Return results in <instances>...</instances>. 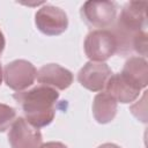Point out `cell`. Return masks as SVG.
Instances as JSON below:
<instances>
[{
    "mask_svg": "<svg viewBox=\"0 0 148 148\" xmlns=\"http://www.w3.org/2000/svg\"><path fill=\"white\" fill-rule=\"evenodd\" d=\"M15 101L21 105L25 120L34 127L40 128L52 123L59 98V92L47 86H37L27 91L15 92Z\"/></svg>",
    "mask_w": 148,
    "mask_h": 148,
    "instance_id": "1",
    "label": "cell"
},
{
    "mask_svg": "<svg viewBox=\"0 0 148 148\" xmlns=\"http://www.w3.org/2000/svg\"><path fill=\"white\" fill-rule=\"evenodd\" d=\"M147 5L146 1H130L124 6L118 22L112 30L117 40L118 53L126 54L133 51V42L136 35L146 31Z\"/></svg>",
    "mask_w": 148,
    "mask_h": 148,
    "instance_id": "2",
    "label": "cell"
},
{
    "mask_svg": "<svg viewBox=\"0 0 148 148\" xmlns=\"http://www.w3.org/2000/svg\"><path fill=\"white\" fill-rule=\"evenodd\" d=\"M86 56L94 62H103L117 52V40L112 31L97 29L90 31L84 40Z\"/></svg>",
    "mask_w": 148,
    "mask_h": 148,
    "instance_id": "3",
    "label": "cell"
},
{
    "mask_svg": "<svg viewBox=\"0 0 148 148\" xmlns=\"http://www.w3.org/2000/svg\"><path fill=\"white\" fill-rule=\"evenodd\" d=\"M81 17L91 28L111 27L117 17V5L112 1H86L81 7Z\"/></svg>",
    "mask_w": 148,
    "mask_h": 148,
    "instance_id": "4",
    "label": "cell"
},
{
    "mask_svg": "<svg viewBox=\"0 0 148 148\" xmlns=\"http://www.w3.org/2000/svg\"><path fill=\"white\" fill-rule=\"evenodd\" d=\"M3 76L7 87L18 92L27 89L35 82L37 71L30 61L17 59L6 65Z\"/></svg>",
    "mask_w": 148,
    "mask_h": 148,
    "instance_id": "5",
    "label": "cell"
},
{
    "mask_svg": "<svg viewBox=\"0 0 148 148\" xmlns=\"http://www.w3.org/2000/svg\"><path fill=\"white\" fill-rule=\"evenodd\" d=\"M35 22L37 29L47 36H58L68 27L66 13L59 7L51 5H44L37 10Z\"/></svg>",
    "mask_w": 148,
    "mask_h": 148,
    "instance_id": "6",
    "label": "cell"
},
{
    "mask_svg": "<svg viewBox=\"0 0 148 148\" xmlns=\"http://www.w3.org/2000/svg\"><path fill=\"white\" fill-rule=\"evenodd\" d=\"M42 140L39 130L21 117L14 120L8 133V141L12 148H39Z\"/></svg>",
    "mask_w": 148,
    "mask_h": 148,
    "instance_id": "7",
    "label": "cell"
},
{
    "mask_svg": "<svg viewBox=\"0 0 148 148\" xmlns=\"http://www.w3.org/2000/svg\"><path fill=\"white\" fill-rule=\"evenodd\" d=\"M111 75V68L105 62L89 61L80 69L77 80L86 89L90 91H101L105 88Z\"/></svg>",
    "mask_w": 148,
    "mask_h": 148,
    "instance_id": "8",
    "label": "cell"
},
{
    "mask_svg": "<svg viewBox=\"0 0 148 148\" xmlns=\"http://www.w3.org/2000/svg\"><path fill=\"white\" fill-rule=\"evenodd\" d=\"M36 77L37 81L43 86H47L59 90L67 89L73 82L72 72L58 64H47L42 66L37 72Z\"/></svg>",
    "mask_w": 148,
    "mask_h": 148,
    "instance_id": "9",
    "label": "cell"
},
{
    "mask_svg": "<svg viewBox=\"0 0 148 148\" xmlns=\"http://www.w3.org/2000/svg\"><path fill=\"white\" fill-rule=\"evenodd\" d=\"M106 92H109L117 102L131 103L140 95L141 88L126 79L121 73L113 74L106 82Z\"/></svg>",
    "mask_w": 148,
    "mask_h": 148,
    "instance_id": "10",
    "label": "cell"
},
{
    "mask_svg": "<svg viewBox=\"0 0 148 148\" xmlns=\"http://www.w3.org/2000/svg\"><path fill=\"white\" fill-rule=\"evenodd\" d=\"M117 101L106 91L95 96L92 102V114L98 124H108L116 117Z\"/></svg>",
    "mask_w": 148,
    "mask_h": 148,
    "instance_id": "11",
    "label": "cell"
},
{
    "mask_svg": "<svg viewBox=\"0 0 148 148\" xmlns=\"http://www.w3.org/2000/svg\"><path fill=\"white\" fill-rule=\"evenodd\" d=\"M121 74L141 89L146 88L148 83V64L142 57H131L126 60Z\"/></svg>",
    "mask_w": 148,
    "mask_h": 148,
    "instance_id": "12",
    "label": "cell"
},
{
    "mask_svg": "<svg viewBox=\"0 0 148 148\" xmlns=\"http://www.w3.org/2000/svg\"><path fill=\"white\" fill-rule=\"evenodd\" d=\"M16 111L14 108L0 103V132H5L15 120Z\"/></svg>",
    "mask_w": 148,
    "mask_h": 148,
    "instance_id": "13",
    "label": "cell"
},
{
    "mask_svg": "<svg viewBox=\"0 0 148 148\" xmlns=\"http://www.w3.org/2000/svg\"><path fill=\"white\" fill-rule=\"evenodd\" d=\"M39 148H67V146L64 145V143H61V142L51 141V142H46L44 145H40Z\"/></svg>",
    "mask_w": 148,
    "mask_h": 148,
    "instance_id": "14",
    "label": "cell"
},
{
    "mask_svg": "<svg viewBox=\"0 0 148 148\" xmlns=\"http://www.w3.org/2000/svg\"><path fill=\"white\" fill-rule=\"evenodd\" d=\"M5 45H6V40H5V37H3V34L0 30V54L2 53V51L5 49Z\"/></svg>",
    "mask_w": 148,
    "mask_h": 148,
    "instance_id": "15",
    "label": "cell"
},
{
    "mask_svg": "<svg viewBox=\"0 0 148 148\" xmlns=\"http://www.w3.org/2000/svg\"><path fill=\"white\" fill-rule=\"evenodd\" d=\"M97 148H120V147L114 145V143H103V145H101Z\"/></svg>",
    "mask_w": 148,
    "mask_h": 148,
    "instance_id": "16",
    "label": "cell"
},
{
    "mask_svg": "<svg viewBox=\"0 0 148 148\" xmlns=\"http://www.w3.org/2000/svg\"><path fill=\"white\" fill-rule=\"evenodd\" d=\"M1 81H2V67L0 64V84H1Z\"/></svg>",
    "mask_w": 148,
    "mask_h": 148,
    "instance_id": "17",
    "label": "cell"
}]
</instances>
